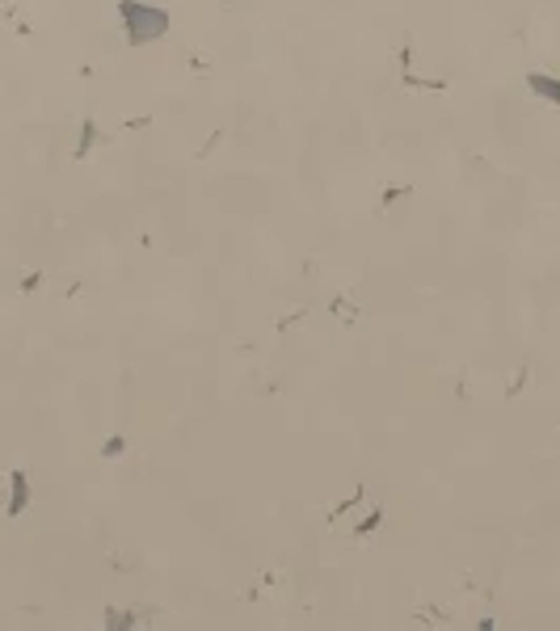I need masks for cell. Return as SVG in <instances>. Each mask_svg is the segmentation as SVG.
Here are the masks:
<instances>
[{
  "label": "cell",
  "mask_w": 560,
  "mask_h": 631,
  "mask_svg": "<svg viewBox=\"0 0 560 631\" xmlns=\"http://www.w3.org/2000/svg\"><path fill=\"white\" fill-rule=\"evenodd\" d=\"M531 84H535V89H543L548 97H556V101H560V89H552V84H548V76H531Z\"/></svg>",
  "instance_id": "cell-1"
}]
</instances>
